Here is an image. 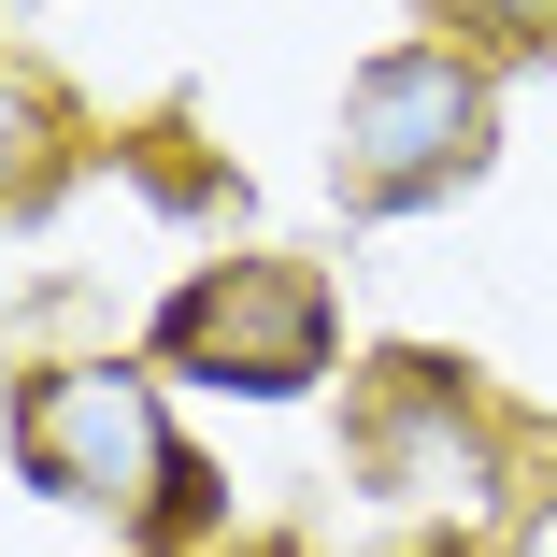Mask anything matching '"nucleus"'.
I'll list each match as a JSON object with an SVG mask.
<instances>
[{
	"instance_id": "39448f33",
	"label": "nucleus",
	"mask_w": 557,
	"mask_h": 557,
	"mask_svg": "<svg viewBox=\"0 0 557 557\" xmlns=\"http://www.w3.org/2000/svg\"><path fill=\"white\" fill-rule=\"evenodd\" d=\"M386 557H500V543H472V529H414V543H386Z\"/></svg>"
},
{
	"instance_id": "7ed1b4c3",
	"label": "nucleus",
	"mask_w": 557,
	"mask_h": 557,
	"mask_svg": "<svg viewBox=\"0 0 557 557\" xmlns=\"http://www.w3.org/2000/svg\"><path fill=\"white\" fill-rule=\"evenodd\" d=\"M500 144V86L458 44H386L344 86V129H329V200L344 214H429L458 200Z\"/></svg>"
},
{
	"instance_id": "f03ea898",
	"label": "nucleus",
	"mask_w": 557,
	"mask_h": 557,
	"mask_svg": "<svg viewBox=\"0 0 557 557\" xmlns=\"http://www.w3.org/2000/svg\"><path fill=\"white\" fill-rule=\"evenodd\" d=\"M0 429H15V472H29L44 500L115 515L129 543L214 529V472L172 443L158 372H129V358H58V372H29L15 400H0Z\"/></svg>"
},
{
	"instance_id": "f257e3e1",
	"label": "nucleus",
	"mask_w": 557,
	"mask_h": 557,
	"mask_svg": "<svg viewBox=\"0 0 557 557\" xmlns=\"http://www.w3.org/2000/svg\"><path fill=\"white\" fill-rule=\"evenodd\" d=\"M358 486L414 529H529L557 500V429L515 414L500 386H472L458 358H372V400H358Z\"/></svg>"
},
{
	"instance_id": "20e7f679",
	"label": "nucleus",
	"mask_w": 557,
	"mask_h": 557,
	"mask_svg": "<svg viewBox=\"0 0 557 557\" xmlns=\"http://www.w3.org/2000/svg\"><path fill=\"white\" fill-rule=\"evenodd\" d=\"M158 358L200 372V386H230V400H300V386H329V358H344V286L314 258H286V244L200 258L158 300Z\"/></svg>"
}]
</instances>
